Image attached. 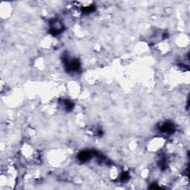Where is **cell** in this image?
Segmentation results:
<instances>
[{
  "label": "cell",
  "instance_id": "cell-1",
  "mask_svg": "<svg viewBox=\"0 0 190 190\" xmlns=\"http://www.w3.org/2000/svg\"><path fill=\"white\" fill-rule=\"evenodd\" d=\"M67 69L70 71H77L80 68V63L77 60L68 61L66 63Z\"/></svg>",
  "mask_w": 190,
  "mask_h": 190
},
{
  "label": "cell",
  "instance_id": "cell-2",
  "mask_svg": "<svg viewBox=\"0 0 190 190\" xmlns=\"http://www.w3.org/2000/svg\"><path fill=\"white\" fill-rule=\"evenodd\" d=\"M161 130L166 133L171 134V133H172L175 131V128H174V125L172 123H166L163 124V125L162 128H161Z\"/></svg>",
  "mask_w": 190,
  "mask_h": 190
},
{
  "label": "cell",
  "instance_id": "cell-3",
  "mask_svg": "<svg viewBox=\"0 0 190 190\" xmlns=\"http://www.w3.org/2000/svg\"><path fill=\"white\" fill-rule=\"evenodd\" d=\"M90 156H91V153L89 151H82L79 155V159L82 161H85L88 160V158H90Z\"/></svg>",
  "mask_w": 190,
  "mask_h": 190
}]
</instances>
